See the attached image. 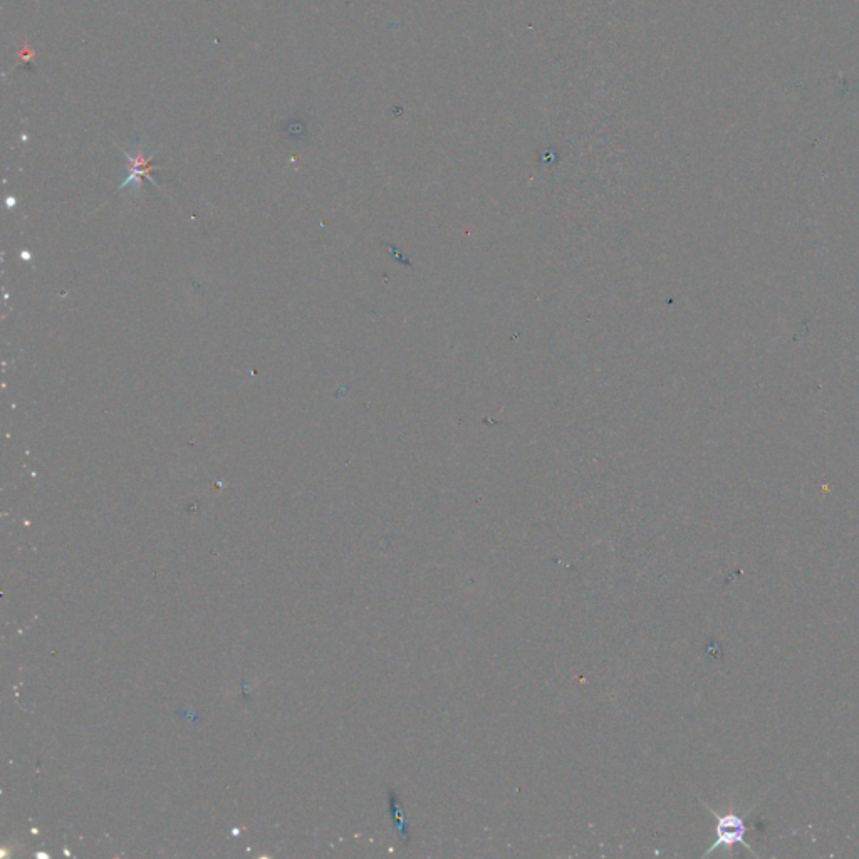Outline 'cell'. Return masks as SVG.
I'll use <instances>...</instances> for the list:
<instances>
[{
	"mask_svg": "<svg viewBox=\"0 0 859 859\" xmlns=\"http://www.w3.org/2000/svg\"><path fill=\"white\" fill-rule=\"evenodd\" d=\"M707 809H709L710 813L714 814L715 819H717V824H715V841L712 843V846L705 851L703 856H709V854L714 853V851H717V849L720 848L732 851V848L739 846V844L740 846H744L745 849H749L750 853L757 856L754 848L745 841V834H747V823H745V818H747V814H749L750 811H747L744 816H740V814L737 813H729L722 816V814L717 813L714 809H710L709 806H707Z\"/></svg>",
	"mask_w": 859,
	"mask_h": 859,
	"instance_id": "cell-1",
	"label": "cell"
}]
</instances>
